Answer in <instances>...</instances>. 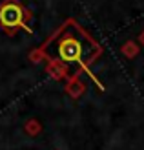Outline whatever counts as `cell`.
Masks as SVG:
<instances>
[{"label": "cell", "instance_id": "obj_6", "mask_svg": "<svg viewBox=\"0 0 144 150\" xmlns=\"http://www.w3.org/2000/svg\"><path fill=\"white\" fill-rule=\"evenodd\" d=\"M24 130H26V134H27V136L37 137V136H39V134H40L44 128H42V125H40L39 121H37L35 117H31V119H27V121H26V125H24Z\"/></svg>", "mask_w": 144, "mask_h": 150}, {"label": "cell", "instance_id": "obj_7", "mask_svg": "<svg viewBox=\"0 0 144 150\" xmlns=\"http://www.w3.org/2000/svg\"><path fill=\"white\" fill-rule=\"evenodd\" d=\"M137 40H139V44H140V46H144V31H140V33H139Z\"/></svg>", "mask_w": 144, "mask_h": 150}, {"label": "cell", "instance_id": "obj_4", "mask_svg": "<svg viewBox=\"0 0 144 150\" xmlns=\"http://www.w3.org/2000/svg\"><path fill=\"white\" fill-rule=\"evenodd\" d=\"M80 70H77L70 79H67V84L64 86V93L70 95L71 99H79V97L86 92V82L80 81Z\"/></svg>", "mask_w": 144, "mask_h": 150}, {"label": "cell", "instance_id": "obj_2", "mask_svg": "<svg viewBox=\"0 0 144 150\" xmlns=\"http://www.w3.org/2000/svg\"><path fill=\"white\" fill-rule=\"evenodd\" d=\"M29 20H31V11L18 0H2L0 2V28L9 37L17 35L20 29L31 35L33 31L29 28Z\"/></svg>", "mask_w": 144, "mask_h": 150}, {"label": "cell", "instance_id": "obj_1", "mask_svg": "<svg viewBox=\"0 0 144 150\" xmlns=\"http://www.w3.org/2000/svg\"><path fill=\"white\" fill-rule=\"evenodd\" d=\"M57 53H58V59H60L64 64H79V70H80L82 73H88V77L93 79V82L97 84V88L104 92V84L91 73V70H89V64L84 61V44H82L71 31L64 33V35L58 39Z\"/></svg>", "mask_w": 144, "mask_h": 150}, {"label": "cell", "instance_id": "obj_5", "mask_svg": "<svg viewBox=\"0 0 144 150\" xmlns=\"http://www.w3.org/2000/svg\"><path fill=\"white\" fill-rule=\"evenodd\" d=\"M120 53H122L128 61H131V59H135L140 53V46L135 40H126L122 46H120Z\"/></svg>", "mask_w": 144, "mask_h": 150}, {"label": "cell", "instance_id": "obj_3", "mask_svg": "<svg viewBox=\"0 0 144 150\" xmlns=\"http://www.w3.org/2000/svg\"><path fill=\"white\" fill-rule=\"evenodd\" d=\"M46 71L51 79H55V81H64V79H70L71 75H70V68H67V64H64L62 61H60L58 57H46Z\"/></svg>", "mask_w": 144, "mask_h": 150}]
</instances>
